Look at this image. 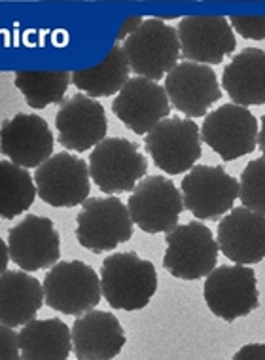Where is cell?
Wrapping results in <instances>:
<instances>
[{
	"mask_svg": "<svg viewBox=\"0 0 265 360\" xmlns=\"http://www.w3.org/2000/svg\"><path fill=\"white\" fill-rule=\"evenodd\" d=\"M0 360H23L19 347V332L0 326Z\"/></svg>",
	"mask_w": 265,
	"mask_h": 360,
	"instance_id": "cell-29",
	"label": "cell"
},
{
	"mask_svg": "<svg viewBox=\"0 0 265 360\" xmlns=\"http://www.w3.org/2000/svg\"><path fill=\"white\" fill-rule=\"evenodd\" d=\"M167 250L163 266L176 279L198 281L216 269L220 245L209 226L188 222L176 226L165 236Z\"/></svg>",
	"mask_w": 265,
	"mask_h": 360,
	"instance_id": "cell-4",
	"label": "cell"
},
{
	"mask_svg": "<svg viewBox=\"0 0 265 360\" xmlns=\"http://www.w3.org/2000/svg\"><path fill=\"white\" fill-rule=\"evenodd\" d=\"M0 247H2V274H4V271H8V269H6V260H8L6 243H0Z\"/></svg>",
	"mask_w": 265,
	"mask_h": 360,
	"instance_id": "cell-32",
	"label": "cell"
},
{
	"mask_svg": "<svg viewBox=\"0 0 265 360\" xmlns=\"http://www.w3.org/2000/svg\"><path fill=\"white\" fill-rule=\"evenodd\" d=\"M131 70L141 78L161 80L179 65L182 57L179 31L160 19H146L124 42Z\"/></svg>",
	"mask_w": 265,
	"mask_h": 360,
	"instance_id": "cell-2",
	"label": "cell"
},
{
	"mask_svg": "<svg viewBox=\"0 0 265 360\" xmlns=\"http://www.w3.org/2000/svg\"><path fill=\"white\" fill-rule=\"evenodd\" d=\"M222 86L233 105H265V51L245 48L224 69Z\"/></svg>",
	"mask_w": 265,
	"mask_h": 360,
	"instance_id": "cell-22",
	"label": "cell"
},
{
	"mask_svg": "<svg viewBox=\"0 0 265 360\" xmlns=\"http://www.w3.org/2000/svg\"><path fill=\"white\" fill-rule=\"evenodd\" d=\"M231 27L240 37L265 40V15H233Z\"/></svg>",
	"mask_w": 265,
	"mask_h": 360,
	"instance_id": "cell-28",
	"label": "cell"
},
{
	"mask_svg": "<svg viewBox=\"0 0 265 360\" xmlns=\"http://www.w3.org/2000/svg\"><path fill=\"white\" fill-rule=\"evenodd\" d=\"M205 302L216 317L233 323L259 307L258 281L247 266H220L207 277L203 286Z\"/></svg>",
	"mask_w": 265,
	"mask_h": 360,
	"instance_id": "cell-10",
	"label": "cell"
},
{
	"mask_svg": "<svg viewBox=\"0 0 265 360\" xmlns=\"http://www.w3.org/2000/svg\"><path fill=\"white\" fill-rule=\"evenodd\" d=\"M116 118L136 135H148L155 125L171 114V101L167 97L165 87L148 78H129L122 91L112 103Z\"/></svg>",
	"mask_w": 265,
	"mask_h": 360,
	"instance_id": "cell-14",
	"label": "cell"
},
{
	"mask_svg": "<svg viewBox=\"0 0 265 360\" xmlns=\"http://www.w3.org/2000/svg\"><path fill=\"white\" fill-rule=\"evenodd\" d=\"M56 127L59 133V143L63 148L86 152L99 146L106 139L105 106L99 101L91 99L84 94L72 95L68 101H63L56 116Z\"/></svg>",
	"mask_w": 265,
	"mask_h": 360,
	"instance_id": "cell-18",
	"label": "cell"
},
{
	"mask_svg": "<svg viewBox=\"0 0 265 360\" xmlns=\"http://www.w3.org/2000/svg\"><path fill=\"white\" fill-rule=\"evenodd\" d=\"M76 237L91 252H110L133 237V220L124 201L114 195L91 198L76 217Z\"/></svg>",
	"mask_w": 265,
	"mask_h": 360,
	"instance_id": "cell-5",
	"label": "cell"
},
{
	"mask_svg": "<svg viewBox=\"0 0 265 360\" xmlns=\"http://www.w3.org/2000/svg\"><path fill=\"white\" fill-rule=\"evenodd\" d=\"M72 353L78 360H114L127 343L116 315L93 309L72 324Z\"/></svg>",
	"mask_w": 265,
	"mask_h": 360,
	"instance_id": "cell-20",
	"label": "cell"
},
{
	"mask_svg": "<svg viewBox=\"0 0 265 360\" xmlns=\"http://www.w3.org/2000/svg\"><path fill=\"white\" fill-rule=\"evenodd\" d=\"M218 245L237 266H252L265 258V214L247 207L231 209L218 224Z\"/></svg>",
	"mask_w": 265,
	"mask_h": 360,
	"instance_id": "cell-19",
	"label": "cell"
},
{
	"mask_svg": "<svg viewBox=\"0 0 265 360\" xmlns=\"http://www.w3.org/2000/svg\"><path fill=\"white\" fill-rule=\"evenodd\" d=\"M201 127L190 118H167L150 131L146 152L161 171L180 174L191 171L201 158Z\"/></svg>",
	"mask_w": 265,
	"mask_h": 360,
	"instance_id": "cell-11",
	"label": "cell"
},
{
	"mask_svg": "<svg viewBox=\"0 0 265 360\" xmlns=\"http://www.w3.org/2000/svg\"><path fill=\"white\" fill-rule=\"evenodd\" d=\"M239 199L243 207L265 214V155L256 158L243 169L239 182Z\"/></svg>",
	"mask_w": 265,
	"mask_h": 360,
	"instance_id": "cell-27",
	"label": "cell"
},
{
	"mask_svg": "<svg viewBox=\"0 0 265 360\" xmlns=\"http://www.w3.org/2000/svg\"><path fill=\"white\" fill-rule=\"evenodd\" d=\"M8 252L13 264L27 274L59 264L61 243L53 220L27 214L8 231Z\"/></svg>",
	"mask_w": 265,
	"mask_h": 360,
	"instance_id": "cell-13",
	"label": "cell"
},
{
	"mask_svg": "<svg viewBox=\"0 0 265 360\" xmlns=\"http://www.w3.org/2000/svg\"><path fill=\"white\" fill-rule=\"evenodd\" d=\"M103 296L112 309H144L157 290V271L136 252L106 256L101 267Z\"/></svg>",
	"mask_w": 265,
	"mask_h": 360,
	"instance_id": "cell-1",
	"label": "cell"
},
{
	"mask_svg": "<svg viewBox=\"0 0 265 360\" xmlns=\"http://www.w3.org/2000/svg\"><path fill=\"white\" fill-rule=\"evenodd\" d=\"M37 193V182L25 167L0 162V217L12 220L31 209Z\"/></svg>",
	"mask_w": 265,
	"mask_h": 360,
	"instance_id": "cell-25",
	"label": "cell"
},
{
	"mask_svg": "<svg viewBox=\"0 0 265 360\" xmlns=\"http://www.w3.org/2000/svg\"><path fill=\"white\" fill-rule=\"evenodd\" d=\"M176 31L182 57L199 65H220L237 46L233 27L222 15H190Z\"/></svg>",
	"mask_w": 265,
	"mask_h": 360,
	"instance_id": "cell-16",
	"label": "cell"
},
{
	"mask_svg": "<svg viewBox=\"0 0 265 360\" xmlns=\"http://www.w3.org/2000/svg\"><path fill=\"white\" fill-rule=\"evenodd\" d=\"M129 61L122 46H114L106 59L97 67L72 72L75 84L84 95L97 99V97H110L119 94L122 87L129 82Z\"/></svg>",
	"mask_w": 265,
	"mask_h": 360,
	"instance_id": "cell-24",
	"label": "cell"
},
{
	"mask_svg": "<svg viewBox=\"0 0 265 360\" xmlns=\"http://www.w3.org/2000/svg\"><path fill=\"white\" fill-rule=\"evenodd\" d=\"M89 179V165L68 152L53 154L34 173L38 198L56 209L84 205L91 192Z\"/></svg>",
	"mask_w": 265,
	"mask_h": 360,
	"instance_id": "cell-12",
	"label": "cell"
},
{
	"mask_svg": "<svg viewBox=\"0 0 265 360\" xmlns=\"http://www.w3.org/2000/svg\"><path fill=\"white\" fill-rule=\"evenodd\" d=\"M53 133L37 114L19 112L6 120L0 131V150L19 167H40L53 155Z\"/></svg>",
	"mask_w": 265,
	"mask_h": 360,
	"instance_id": "cell-17",
	"label": "cell"
},
{
	"mask_svg": "<svg viewBox=\"0 0 265 360\" xmlns=\"http://www.w3.org/2000/svg\"><path fill=\"white\" fill-rule=\"evenodd\" d=\"M184 207L199 220H218L231 212L239 182L222 165H195L180 184Z\"/></svg>",
	"mask_w": 265,
	"mask_h": 360,
	"instance_id": "cell-8",
	"label": "cell"
},
{
	"mask_svg": "<svg viewBox=\"0 0 265 360\" xmlns=\"http://www.w3.org/2000/svg\"><path fill=\"white\" fill-rule=\"evenodd\" d=\"M42 285L46 305L76 319L95 309L103 296L97 271L80 260L56 264L46 274Z\"/></svg>",
	"mask_w": 265,
	"mask_h": 360,
	"instance_id": "cell-3",
	"label": "cell"
},
{
	"mask_svg": "<svg viewBox=\"0 0 265 360\" xmlns=\"http://www.w3.org/2000/svg\"><path fill=\"white\" fill-rule=\"evenodd\" d=\"M15 87L23 94L27 105L42 110L50 105H61L72 75L68 72H42V70H19L13 76Z\"/></svg>",
	"mask_w": 265,
	"mask_h": 360,
	"instance_id": "cell-26",
	"label": "cell"
},
{
	"mask_svg": "<svg viewBox=\"0 0 265 360\" xmlns=\"http://www.w3.org/2000/svg\"><path fill=\"white\" fill-rule=\"evenodd\" d=\"M233 360H265V343H250L235 353Z\"/></svg>",
	"mask_w": 265,
	"mask_h": 360,
	"instance_id": "cell-30",
	"label": "cell"
},
{
	"mask_svg": "<svg viewBox=\"0 0 265 360\" xmlns=\"http://www.w3.org/2000/svg\"><path fill=\"white\" fill-rule=\"evenodd\" d=\"M258 120L245 106L222 105L209 112L201 125V139L224 162L250 154L258 146Z\"/></svg>",
	"mask_w": 265,
	"mask_h": 360,
	"instance_id": "cell-9",
	"label": "cell"
},
{
	"mask_svg": "<svg viewBox=\"0 0 265 360\" xmlns=\"http://www.w3.org/2000/svg\"><path fill=\"white\" fill-rule=\"evenodd\" d=\"M46 304L44 285L27 271H4L0 277V323L8 328L25 326Z\"/></svg>",
	"mask_w": 265,
	"mask_h": 360,
	"instance_id": "cell-21",
	"label": "cell"
},
{
	"mask_svg": "<svg viewBox=\"0 0 265 360\" xmlns=\"http://www.w3.org/2000/svg\"><path fill=\"white\" fill-rule=\"evenodd\" d=\"M148 173V162L138 144L124 137L105 139L89 155V174L103 193L135 190Z\"/></svg>",
	"mask_w": 265,
	"mask_h": 360,
	"instance_id": "cell-6",
	"label": "cell"
},
{
	"mask_svg": "<svg viewBox=\"0 0 265 360\" xmlns=\"http://www.w3.org/2000/svg\"><path fill=\"white\" fill-rule=\"evenodd\" d=\"M165 91L174 110L188 118H203L216 101L222 99V89L216 72L209 65L179 63L165 76Z\"/></svg>",
	"mask_w": 265,
	"mask_h": 360,
	"instance_id": "cell-15",
	"label": "cell"
},
{
	"mask_svg": "<svg viewBox=\"0 0 265 360\" xmlns=\"http://www.w3.org/2000/svg\"><path fill=\"white\" fill-rule=\"evenodd\" d=\"M19 347L23 360H68L72 330L61 319H34L19 330Z\"/></svg>",
	"mask_w": 265,
	"mask_h": 360,
	"instance_id": "cell-23",
	"label": "cell"
},
{
	"mask_svg": "<svg viewBox=\"0 0 265 360\" xmlns=\"http://www.w3.org/2000/svg\"><path fill=\"white\" fill-rule=\"evenodd\" d=\"M127 209L133 224L144 233H169L176 228L180 212L186 207L182 192L173 180L152 174L136 184Z\"/></svg>",
	"mask_w": 265,
	"mask_h": 360,
	"instance_id": "cell-7",
	"label": "cell"
},
{
	"mask_svg": "<svg viewBox=\"0 0 265 360\" xmlns=\"http://www.w3.org/2000/svg\"><path fill=\"white\" fill-rule=\"evenodd\" d=\"M258 146L265 155V116L261 118V129H259V135H258Z\"/></svg>",
	"mask_w": 265,
	"mask_h": 360,
	"instance_id": "cell-31",
	"label": "cell"
}]
</instances>
